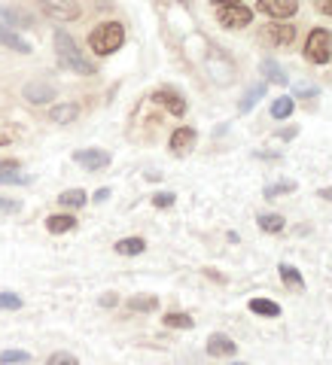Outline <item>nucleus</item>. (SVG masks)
Returning a JSON list of instances; mask_svg holds the SVG:
<instances>
[{
  "label": "nucleus",
  "instance_id": "nucleus-1",
  "mask_svg": "<svg viewBox=\"0 0 332 365\" xmlns=\"http://www.w3.org/2000/svg\"><path fill=\"white\" fill-rule=\"evenodd\" d=\"M55 55H58V64L64 70H74L79 76H92L95 74V64L86 61V55L79 52L76 40L67 34V30H55Z\"/></svg>",
  "mask_w": 332,
  "mask_h": 365
},
{
  "label": "nucleus",
  "instance_id": "nucleus-2",
  "mask_svg": "<svg viewBox=\"0 0 332 365\" xmlns=\"http://www.w3.org/2000/svg\"><path fill=\"white\" fill-rule=\"evenodd\" d=\"M125 43V28L119 22H104L88 34V46L95 55H113L116 49H122Z\"/></svg>",
  "mask_w": 332,
  "mask_h": 365
},
{
  "label": "nucleus",
  "instance_id": "nucleus-3",
  "mask_svg": "<svg viewBox=\"0 0 332 365\" xmlns=\"http://www.w3.org/2000/svg\"><path fill=\"white\" fill-rule=\"evenodd\" d=\"M305 58L311 64H329L332 58V34L324 28H314L308 34V43H305Z\"/></svg>",
  "mask_w": 332,
  "mask_h": 365
},
{
  "label": "nucleus",
  "instance_id": "nucleus-4",
  "mask_svg": "<svg viewBox=\"0 0 332 365\" xmlns=\"http://www.w3.org/2000/svg\"><path fill=\"white\" fill-rule=\"evenodd\" d=\"M207 74H210V79H214V83H219V86H229V83L235 79L232 61H229L223 52H219L217 46L207 49Z\"/></svg>",
  "mask_w": 332,
  "mask_h": 365
},
{
  "label": "nucleus",
  "instance_id": "nucleus-5",
  "mask_svg": "<svg viewBox=\"0 0 332 365\" xmlns=\"http://www.w3.org/2000/svg\"><path fill=\"white\" fill-rule=\"evenodd\" d=\"M217 22L223 28H247L253 22V13L244 4H232V6H217Z\"/></svg>",
  "mask_w": 332,
  "mask_h": 365
},
{
  "label": "nucleus",
  "instance_id": "nucleus-6",
  "mask_svg": "<svg viewBox=\"0 0 332 365\" xmlns=\"http://www.w3.org/2000/svg\"><path fill=\"white\" fill-rule=\"evenodd\" d=\"M40 6H43V13L49 18H55V22H74V18H79L76 0H40Z\"/></svg>",
  "mask_w": 332,
  "mask_h": 365
},
{
  "label": "nucleus",
  "instance_id": "nucleus-7",
  "mask_svg": "<svg viewBox=\"0 0 332 365\" xmlns=\"http://www.w3.org/2000/svg\"><path fill=\"white\" fill-rule=\"evenodd\" d=\"M256 9L259 13H265L271 18H290V16H296V9H299V0H256Z\"/></svg>",
  "mask_w": 332,
  "mask_h": 365
},
{
  "label": "nucleus",
  "instance_id": "nucleus-8",
  "mask_svg": "<svg viewBox=\"0 0 332 365\" xmlns=\"http://www.w3.org/2000/svg\"><path fill=\"white\" fill-rule=\"evenodd\" d=\"M74 161L76 165H83L86 170H104L110 165V152H104V149H79V152H74Z\"/></svg>",
  "mask_w": 332,
  "mask_h": 365
},
{
  "label": "nucleus",
  "instance_id": "nucleus-9",
  "mask_svg": "<svg viewBox=\"0 0 332 365\" xmlns=\"http://www.w3.org/2000/svg\"><path fill=\"white\" fill-rule=\"evenodd\" d=\"M235 350H238V344L223 332H214L207 338V353L210 357H235Z\"/></svg>",
  "mask_w": 332,
  "mask_h": 365
},
{
  "label": "nucleus",
  "instance_id": "nucleus-10",
  "mask_svg": "<svg viewBox=\"0 0 332 365\" xmlns=\"http://www.w3.org/2000/svg\"><path fill=\"white\" fill-rule=\"evenodd\" d=\"M153 100L156 104H162L165 110H171L174 116H183L186 113V100L177 95V91H171V88H159V91H153Z\"/></svg>",
  "mask_w": 332,
  "mask_h": 365
},
{
  "label": "nucleus",
  "instance_id": "nucleus-11",
  "mask_svg": "<svg viewBox=\"0 0 332 365\" xmlns=\"http://www.w3.org/2000/svg\"><path fill=\"white\" fill-rule=\"evenodd\" d=\"M193 146H195V128H177L171 134V152L174 156H186Z\"/></svg>",
  "mask_w": 332,
  "mask_h": 365
},
{
  "label": "nucleus",
  "instance_id": "nucleus-12",
  "mask_svg": "<svg viewBox=\"0 0 332 365\" xmlns=\"http://www.w3.org/2000/svg\"><path fill=\"white\" fill-rule=\"evenodd\" d=\"M22 95L31 100V104H49V100L55 98V86H49V83H28L22 88Z\"/></svg>",
  "mask_w": 332,
  "mask_h": 365
},
{
  "label": "nucleus",
  "instance_id": "nucleus-13",
  "mask_svg": "<svg viewBox=\"0 0 332 365\" xmlns=\"http://www.w3.org/2000/svg\"><path fill=\"white\" fill-rule=\"evenodd\" d=\"M46 228L52 231V235H67V231L76 228V216H70V213H52V216L46 219Z\"/></svg>",
  "mask_w": 332,
  "mask_h": 365
},
{
  "label": "nucleus",
  "instance_id": "nucleus-14",
  "mask_svg": "<svg viewBox=\"0 0 332 365\" xmlns=\"http://www.w3.org/2000/svg\"><path fill=\"white\" fill-rule=\"evenodd\" d=\"M259 70L265 74V83H275V86H287L290 83V76L284 74V67H280L275 58H265L263 64H259Z\"/></svg>",
  "mask_w": 332,
  "mask_h": 365
},
{
  "label": "nucleus",
  "instance_id": "nucleus-15",
  "mask_svg": "<svg viewBox=\"0 0 332 365\" xmlns=\"http://www.w3.org/2000/svg\"><path fill=\"white\" fill-rule=\"evenodd\" d=\"M76 116H79L76 104H55L49 110V119H52L55 125H70V122H76Z\"/></svg>",
  "mask_w": 332,
  "mask_h": 365
},
{
  "label": "nucleus",
  "instance_id": "nucleus-16",
  "mask_svg": "<svg viewBox=\"0 0 332 365\" xmlns=\"http://www.w3.org/2000/svg\"><path fill=\"white\" fill-rule=\"evenodd\" d=\"M0 43H4L6 49H13V52H18V55L31 52V43H28L22 34H16V30H0Z\"/></svg>",
  "mask_w": 332,
  "mask_h": 365
},
{
  "label": "nucleus",
  "instance_id": "nucleus-17",
  "mask_svg": "<svg viewBox=\"0 0 332 365\" xmlns=\"http://www.w3.org/2000/svg\"><path fill=\"white\" fill-rule=\"evenodd\" d=\"M247 308L253 311L256 317H280V304H275L271 299H250Z\"/></svg>",
  "mask_w": 332,
  "mask_h": 365
},
{
  "label": "nucleus",
  "instance_id": "nucleus-18",
  "mask_svg": "<svg viewBox=\"0 0 332 365\" xmlns=\"http://www.w3.org/2000/svg\"><path fill=\"white\" fill-rule=\"evenodd\" d=\"M265 95V83H259V86H250L247 91H244V98H241V104H238V110L241 113H250L256 104H259V98Z\"/></svg>",
  "mask_w": 332,
  "mask_h": 365
},
{
  "label": "nucleus",
  "instance_id": "nucleus-19",
  "mask_svg": "<svg viewBox=\"0 0 332 365\" xmlns=\"http://www.w3.org/2000/svg\"><path fill=\"white\" fill-rule=\"evenodd\" d=\"M147 250V241L144 238H122L116 243V253L119 256H140Z\"/></svg>",
  "mask_w": 332,
  "mask_h": 365
},
{
  "label": "nucleus",
  "instance_id": "nucleus-20",
  "mask_svg": "<svg viewBox=\"0 0 332 365\" xmlns=\"http://www.w3.org/2000/svg\"><path fill=\"white\" fill-rule=\"evenodd\" d=\"M268 37L275 40L277 46H290V43H293V37H296V28L293 25H271Z\"/></svg>",
  "mask_w": 332,
  "mask_h": 365
},
{
  "label": "nucleus",
  "instance_id": "nucleus-21",
  "mask_svg": "<svg viewBox=\"0 0 332 365\" xmlns=\"http://www.w3.org/2000/svg\"><path fill=\"white\" fill-rule=\"evenodd\" d=\"M128 311L153 313V311H159V299L156 296H134V299H128Z\"/></svg>",
  "mask_w": 332,
  "mask_h": 365
},
{
  "label": "nucleus",
  "instance_id": "nucleus-22",
  "mask_svg": "<svg viewBox=\"0 0 332 365\" xmlns=\"http://www.w3.org/2000/svg\"><path fill=\"white\" fill-rule=\"evenodd\" d=\"M256 222L263 231H268V235L284 231V216H280V213H263V216H256Z\"/></svg>",
  "mask_w": 332,
  "mask_h": 365
},
{
  "label": "nucleus",
  "instance_id": "nucleus-23",
  "mask_svg": "<svg viewBox=\"0 0 332 365\" xmlns=\"http://www.w3.org/2000/svg\"><path fill=\"white\" fill-rule=\"evenodd\" d=\"M277 271H280V277H284V283H287L290 289H305V277H302L293 265H287V262H284Z\"/></svg>",
  "mask_w": 332,
  "mask_h": 365
},
{
  "label": "nucleus",
  "instance_id": "nucleus-24",
  "mask_svg": "<svg viewBox=\"0 0 332 365\" xmlns=\"http://www.w3.org/2000/svg\"><path fill=\"white\" fill-rule=\"evenodd\" d=\"M165 326L168 329H193L195 326V320L189 317V313H180V311H171L168 317H165Z\"/></svg>",
  "mask_w": 332,
  "mask_h": 365
},
{
  "label": "nucleus",
  "instance_id": "nucleus-25",
  "mask_svg": "<svg viewBox=\"0 0 332 365\" xmlns=\"http://www.w3.org/2000/svg\"><path fill=\"white\" fill-rule=\"evenodd\" d=\"M58 201H62V207H83L88 198H86L83 189H67V192H62V195H58Z\"/></svg>",
  "mask_w": 332,
  "mask_h": 365
},
{
  "label": "nucleus",
  "instance_id": "nucleus-26",
  "mask_svg": "<svg viewBox=\"0 0 332 365\" xmlns=\"http://www.w3.org/2000/svg\"><path fill=\"white\" fill-rule=\"evenodd\" d=\"M290 192H296V180H280L265 186V198H280V195H290Z\"/></svg>",
  "mask_w": 332,
  "mask_h": 365
},
{
  "label": "nucleus",
  "instance_id": "nucleus-27",
  "mask_svg": "<svg viewBox=\"0 0 332 365\" xmlns=\"http://www.w3.org/2000/svg\"><path fill=\"white\" fill-rule=\"evenodd\" d=\"M293 113V98H275L271 100V116L275 119H290Z\"/></svg>",
  "mask_w": 332,
  "mask_h": 365
},
{
  "label": "nucleus",
  "instance_id": "nucleus-28",
  "mask_svg": "<svg viewBox=\"0 0 332 365\" xmlns=\"http://www.w3.org/2000/svg\"><path fill=\"white\" fill-rule=\"evenodd\" d=\"M16 28H22V16L0 6V30H16Z\"/></svg>",
  "mask_w": 332,
  "mask_h": 365
},
{
  "label": "nucleus",
  "instance_id": "nucleus-29",
  "mask_svg": "<svg viewBox=\"0 0 332 365\" xmlns=\"http://www.w3.org/2000/svg\"><path fill=\"white\" fill-rule=\"evenodd\" d=\"M0 182H4V186H28L31 177L18 174V170H0Z\"/></svg>",
  "mask_w": 332,
  "mask_h": 365
},
{
  "label": "nucleus",
  "instance_id": "nucleus-30",
  "mask_svg": "<svg viewBox=\"0 0 332 365\" xmlns=\"http://www.w3.org/2000/svg\"><path fill=\"white\" fill-rule=\"evenodd\" d=\"M31 359V353L25 350H4L0 353V365H16V362H28Z\"/></svg>",
  "mask_w": 332,
  "mask_h": 365
},
{
  "label": "nucleus",
  "instance_id": "nucleus-31",
  "mask_svg": "<svg viewBox=\"0 0 332 365\" xmlns=\"http://www.w3.org/2000/svg\"><path fill=\"white\" fill-rule=\"evenodd\" d=\"M22 308V299L16 292H0V311H18Z\"/></svg>",
  "mask_w": 332,
  "mask_h": 365
},
{
  "label": "nucleus",
  "instance_id": "nucleus-32",
  "mask_svg": "<svg viewBox=\"0 0 332 365\" xmlns=\"http://www.w3.org/2000/svg\"><path fill=\"white\" fill-rule=\"evenodd\" d=\"M46 365H79L74 353H52V357L46 359Z\"/></svg>",
  "mask_w": 332,
  "mask_h": 365
},
{
  "label": "nucleus",
  "instance_id": "nucleus-33",
  "mask_svg": "<svg viewBox=\"0 0 332 365\" xmlns=\"http://www.w3.org/2000/svg\"><path fill=\"white\" fill-rule=\"evenodd\" d=\"M293 95H296V98H317V95H320V88H317V86H311V83H299V86L293 88Z\"/></svg>",
  "mask_w": 332,
  "mask_h": 365
},
{
  "label": "nucleus",
  "instance_id": "nucleus-34",
  "mask_svg": "<svg viewBox=\"0 0 332 365\" xmlns=\"http://www.w3.org/2000/svg\"><path fill=\"white\" fill-rule=\"evenodd\" d=\"M22 210V201H16V198H0V213H9V216H13V213H18Z\"/></svg>",
  "mask_w": 332,
  "mask_h": 365
},
{
  "label": "nucleus",
  "instance_id": "nucleus-35",
  "mask_svg": "<svg viewBox=\"0 0 332 365\" xmlns=\"http://www.w3.org/2000/svg\"><path fill=\"white\" fill-rule=\"evenodd\" d=\"M153 204H156V207H162V210L171 207V204H174V192H159V195L153 198Z\"/></svg>",
  "mask_w": 332,
  "mask_h": 365
},
{
  "label": "nucleus",
  "instance_id": "nucleus-36",
  "mask_svg": "<svg viewBox=\"0 0 332 365\" xmlns=\"http://www.w3.org/2000/svg\"><path fill=\"white\" fill-rule=\"evenodd\" d=\"M119 299H116V292H107V296H101V304H104V308H113Z\"/></svg>",
  "mask_w": 332,
  "mask_h": 365
},
{
  "label": "nucleus",
  "instance_id": "nucleus-37",
  "mask_svg": "<svg viewBox=\"0 0 332 365\" xmlns=\"http://www.w3.org/2000/svg\"><path fill=\"white\" fill-rule=\"evenodd\" d=\"M317 6H320V13L332 16V0H317Z\"/></svg>",
  "mask_w": 332,
  "mask_h": 365
},
{
  "label": "nucleus",
  "instance_id": "nucleus-38",
  "mask_svg": "<svg viewBox=\"0 0 332 365\" xmlns=\"http://www.w3.org/2000/svg\"><path fill=\"white\" fill-rule=\"evenodd\" d=\"M110 198V189H98L95 192V201H98V204H101V201H107Z\"/></svg>",
  "mask_w": 332,
  "mask_h": 365
},
{
  "label": "nucleus",
  "instance_id": "nucleus-39",
  "mask_svg": "<svg viewBox=\"0 0 332 365\" xmlns=\"http://www.w3.org/2000/svg\"><path fill=\"white\" fill-rule=\"evenodd\" d=\"M232 4H241V0H214V6H232Z\"/></svg>",
  "mask_w": 332,
  "mask_h": 365
},
{
  "label": "nucleus",
  "instance_id": "nucleus-40",
  "mask_svg": "<svg viewBox=\"0 0 332 365\" xmlns=\"http://www.w3.org/2000/svg\"><path fill=\"white\" fill-rule=\"evenodd\" d=\"M320 198H326V201H332V189H320Z\"/></svg>",
  "mask_w": 332,
  "mask_h": 365
},
{
  "label": "nucleus",
  "instance_id": "nucleus-41",
  "mask_svg": "<svg viewBox=\"0 0 332 365\" xmlns=\"http://www.w3.org/2000/svg\"><path fill=\"white\" fill-rule=\"evenodd\" d=\"M232 365H247V362H232Z\"/></svg>",
  "mask_w": 332,
  "mask_h": 365
}]
</instances>
